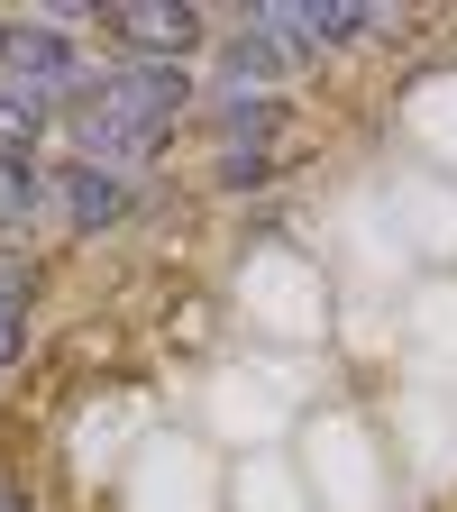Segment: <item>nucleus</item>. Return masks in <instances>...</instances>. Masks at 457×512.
<instances>
[{"instance_id": "nucleus-1", "label": "nucleus", "mask_w": 457, "mask_h": 512, "mask_svg": "<svg viewBox=\"0 0 457 512\" xmlns=\"http://www.w3.org/2000/svg\"><path fill=\"white\" fill-rule=\"evenodd\" d=\"M202 101L192 92L183 64H138V55H119L101 64V74H83V92L64 101V138H74V165H101V174H128V165H147L183 110Z\"/></svg>"}, {"instance_id": "nucleus-2", "label": "nucleus", "mask_w": 457, "mask_h": 512, "mask_svg": "<svg viewBox=\"0 0 457 512\" xmlns=\"http://www.w3.org/2000/svg\"><path fill=\"white\" fill-rule=\"evenodd\" d=\"M101 28H110L128 55H138V64H183L192 46L211 37V19L192 10V0H174V10H165V0H110Z\"/></svg>"}, {"instance_id": "nucleus-3", "label": "nucleus", "mask_w": 457, "mask_h": 512, "mask_svg": "<svg viewBox=\"0 0 457 512\" xmlns=\"http://www.w3.org/2000/svg\"><path fill=\"white\" fill-rule=\"evenodd\" d=\"M0 83H28L46 101H74L83 92V64H74V46H64V28L10 19V28H0Z\"/></svg>"}, {"instance_id": "nucleus-4", "label": "nucleus", "mask_w": 457, "mask_h": 512, "mask_svg": "<svg viewBox=\"0 0 457 512\" xmlns=\"http://www.w3.org/2000/svg\"><path fill=\"white\" fill-rule=\"evenodd\" d=\"M55 202H64V229H101L128 211V174H101V165H55Z\"/></svg>"}, {"instance_id": "nucleus-5", "label": "nucleus", "mask_w": 457, "mask_h": 512, "mask_svg": "<svg viewBox=\"0 0 457 512\" xmlns=\"http://www.w3.org/2000/svg\"><path fill=\"white\" fill-rule=\"evenodd\" d=\"M46 192H55V174H46V165H28V156H0V238H19V229L46 211Z\"/></svg>"}, {"instance_id": "nucleus-6", "label": "nucleus", "mask_w": 457, "mask_h": 512, "mask_svg": "<svg viewBox=\"0 0 457 512\" xmlns=\"http://www.w3.org/2000/svg\"><path fill=\"white\" fill-rule=\"evenodd\" d=\"M19 330H28V266L0 256V366L19 357Z\"/></svg>"}, {"instance_id": "nucleus-7", "label": "nucleus", "mask_w": 457, "mask_h": 512, "mask_svg": "<svg viewBox=\"0 0 457 512\" xmlns=\"http://www.w3.org/2000/svg\"><path fill=\"white\" fill-rule=\"evenodd\" d=\"M0 512H28V494H19V485H10V476H0Z\"/></svg>"}]
</instances>
